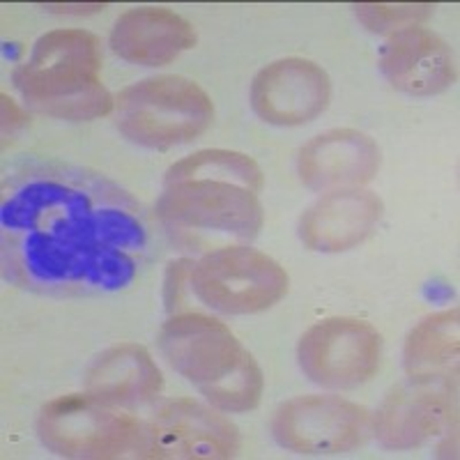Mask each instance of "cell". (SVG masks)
Listing matches in <instances>:
<instances>
[{"label":"cell","mask_w":460,"mask_h":460,"mask_svg":"<svg viewBox=\"0 0 460 460\" xmlns=\"http://www.w3.org/2000/svg\"><path fill=\"white\" fill-rule=\"evenodd\" d=\"M100 72V40L88 31L60 28L37 40L14 69V85L35 113L69 122L97 120L115 111Z\"/></svg>","instance_id":"2"},{"label":"cell","mask_w":460,"mask_h":460,"mask_svg":"<svg viewBox=\"0 0 460 460\" xmlns=\"http://www.w3.org/2000/svg\"><path fill=\"white\" fill-rule=\"evenodd\" d=\"M184 180H219L252 189L261 194L262 171L249 155L235 150H200L172 164L164 175V184L184 182Z\"/></svg>","instance_id":"19"},{"label":"cell","mask_w":460,"mask_h":460,"mask_svg":"<svg viewBox=\"0 0 460 460\" xmlns=\"http://www.w3.org/2000/svg\"><path fill=\"white\" fill-rule=\"evenodd\" d=\"M0 246L12 286L53 297L106 295L143 270L150 224L141 203L100 172L31 162L3 184Z\"/></svg>","instance_id":"1"},{"label":"cell","mask_w":460,"mask_h":460,"mask_svg":"<svg viewBox=\"0 0 460 460\" xmlns=\"http://www.w3.org/2000/svg\"><path fill=\"white\" fill-rule=\"evenodd\" d=\"M357 19L371 32L394 35L405 28L421 26L433 14L429 3H361L355 5Z\"/></svg>","instance_id":"20"},{"label":"cell","mask_w":460,"mask_h":460,"mask_svg":"<svg viewBox=\"0 0 460 460\" xmlns=\"http://www.w3.org/2000/svg\"><path fill=\"white\" fill-rule=\"evenodd\" d=\"M189 288L208 309L252 315L281 302L288 293V274L267 253L235 244L203 253L191 265Z\"/></svg>","instance_id":"7"},{"label":"cell","mask_w":460,"mask_h":460,"mask_svg":"<svg viewBox=\"0 0 460 460\" xmlns=\"http://www.w3.org/2000/svg\"><path fill=\"white\" fill-rule=\"evenodd\" d=\"M249 100L267 125H306L330 106L332 81L314 60L281 58L256 74Z\"/></svg>","instance_id":"11"},{"label":"cell","mask_w":460,"mask_h":460,"mask_svg":"<svg viewBox=\"0 0 460 460\" xmlns=\"http://www.w3.org/2000/svg\"><path fill=\"white\" fill-rule=\"evenodd\" d=\"M159 350L168 367L191 382L221 412L258 408L265 389L258 361L237 336L212 315L175 314L159 332Z\"/></svg>","instance_id":"3"},{"label":"cell","mask_w":460,"mask_h":460,"mask_svg":"<svg viewBox=\"0 0 460 460\" xmlns=\"http://www.w3.org/2000/svg\"><path fill=\"white\" fill-rule=\"evenodd\" d=\"M371 433V412L341 396H297L279 405L272 417L274 439L302 456L350 454Z\"/></svg>","instance_id":"9"},{"label":"cell","mask_w":460,"mask_h":460,"mask_svg":"<svg viewBox=\"0 0 460 460\" xmlns=\"http://www.w3.org/2000/svg\"><path fill=\"white\" fill-rule=\"evenodd\" d=\"M380 147L357 129H332L311 138L299 150L297 171L302 182L314 191L361 189L376 178Z\"/></svg>","instance_id":"13"},{"label":"cell","mask_w":460,"mask_h":460,"mask_svg":"<svg viewBox=\"0 0 460 460\" xmlns=\"http://www.w3.org/2000/svg\"><path fill=\"white\" fill-rule=\"evenodd\" d=\"M382 219V200L367 189H341L315 200L299 219V237L311 252H350Z\"/></svg>","instance_id":"15"},{"label":"cell","mask_w":460,"mask_h":460,"mask_svg":"<svg viewBox=\"0 0 460 460\" xmlns=\"http://www.w3.org/2000/svg\"><path fill=\"white\" fill-rule=\"evenodd\" d=\"M458 309L429 315L405 341L402 364L412 382H449L458 377Z\"/></svg>","instance_id":"18"},{"label":"cell","mask_w":460,"mask_h":460,"mask_svg":"<svg viewBox=\"0 0 460 460\" xmlns=\"http://www.w3.org/2000/svg\"><path fill=\"white\" fill-rule=\"evenodd\" d=\"M191 261H178V262H171L168 267V274H166V306L171 314L180 309L184 304L182 299V283L189 281V272H191Z\"/></svg>","instance_id":"21"},{"label":"cell","mask_w":460,"mask_h":460,"mask_svg":"<svg viewBox=\"0 0 460 460\" xmlns=\"http://www.w3.org/2000/svg\"><path fill=\"white\" fill-rule=\"evenodd\" d=\"M380 69L394 88L412 97H430L456 81L454 53L424 26L389 35L380 49Z\"/></svg>","instance_id":"14"},{"label":"cell","mask_w":460,"mask_h":460,"mask_svg":"<svg viewBox=\"0 0 460 460\" xmlns=\"http://www.w3.org/2000/svg\"><path fill=\"white\" fill-rule=\"evenodd\" d=\"M37 435L51 454L74 460H109L134 454L141 421L85 394L49 401L37 417Z\"/></svg>","instance_id":"6"},{"label":"cell","mask_w":460,"mask_h":460,"mask_svg":"<svg viewBox=\"0 0 460 460\" xmlns=\"http://www.w3.org/2000/svg\"><path fill=\"white\" fill-rule=\"evenodd\" d=\"M299 368L327 389H355L380 368L382 336L357 318H327L304 332L297 345Z\"/></svg>","instance_id":"10"},{"label":"cell","mask_w":460,"mask_h":460,"mask_svg":"<svg viewBox=\"0 0 460 460\" xmlns=\"http://www.w3.org/2000/svg\"><path fill=\"white\" fill-rule=\"evenodd\" d=\"M162 389V371L137 343L113 345L85 371V392L113 408H141L157 401Z\"/></svg>","instance_id":"17"},{"label":"cell","mask_w":460,"mask_h":460,"mask_svg":"<svg viewBox=\"0 0 460 460\" xmlns=\"http://www.w3.org/2000/svg\"><path fill=\"white\" fill-rule=\"evenodd\" d=\"M458 424L456 396L449 389H433L424 382L396 387L377 410L373 433L387 449L408 451L435 438H451Z\"/></svg>","instance_id":"12"},{"label":"cell","mask_w":460,"mask_h":460,"mask_svg":"<svg viewBox=\"0 0 460 460\" xmlns=\"http://www.w3.org/2000/svg\"><path fill=\"white\" fill-rule=\"evenodd\" d=\"M240 451V433L219 410L175 398L152 410L141 424L134 458L219 460Z\"/></svg>","instance_id":"8"},{"label":"cell","mask_w":460,"mask_h":460,"mask_svg":"<svg viewBox=\"0 0 460 460\" xmlns=\"http://www.w3.org/2000/svg\"><path fill=\"white\" fill-rule=\"evenodd\" d=\"M157 217L172 244L196 253L256 240L265 221L258 194L219 180L166 184L157 200Z\"/></svg>","instance_id":"4"},{"label":"cell","mask_w":460,"mask_h":460,"mask_svg":"<svg viewBox=\"0 0 460 460\" xmlns=\"http://www.w3.org/2000/svg\"><path fill=\"white\" fill-rule=\"evenodd\" d=\"M212 120L215 104L209 94L178 74L129 85L115 100V127L131 143L150 150L196 141Z\"/></svg>","instance_id":"5"},{"label":"cell","mask_w":460,"mask_h":460,"mask_svg":"<svg viewBox=\"0 0 460 460\" xmlns=\"http://www.w3.org/2000/svg\"><path fill=\"white\" fill-rule=\"evenodd\" d=\"M194 44V26L166 7H134L118 16L111 31L115 56L143 67H164Z\"/></svg>","instance_id":"16"}]
</instances>
